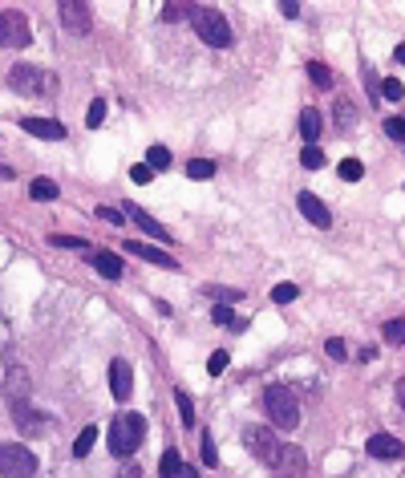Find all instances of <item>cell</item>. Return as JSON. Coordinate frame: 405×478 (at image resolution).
Instances as JSON below:
<instances>
[{
	"mask_svg": "<svg viewBox=\"0 0 405 478\" xmlns=\"http://www.w3.org/2000/svg\"><path fill=\"white\" fill-rule=\"evenodd\" d=\"M93 442H98V426H86L73 442V458H86V454L93 450Z\"/></svg>",
	"mask_w": 405,
	"mask_h": 478,
	"instance_id": "cell-26",
	"label": "cell"
},
{
	"mask_svg": "<svg viewBox=\"0 0 405 478\" xmlns=\"http://www.w3.org/2000/svg\"><path fill=\"white\" fill-rule=\"evenodd\" d=\"M146 166H150V171H166V166H170V151H166V146H150Z\"/></svg>",
	"mask_w": 405,
	"mask_h": 478,
	"instance_id": "cell-33",
	"label": "cell"
},
{
	"mask_svg": "<svg viewBox=\"0 0 405 478\" xmlns=\"http://www.w3.org/2000/svg\"><path fill=\"white\" fill-rule=\"evenodd\" d=\"M264 410H267V417H272V426H280V429L300 426V402H296L284 385H272V390L264 393Z\"/></svg>",
	"mask_w": 405,
	"mask_h": 478,
	"instance_id": "cell-4",
	"label": "cell"
},
{
	"mask_svg": "<svg viewBox=\"0 0 405 478\" xmlns=\"http://www.w3.org/2000/svg\"><path fill=\"white\" fill-rule=\"evenodd\" d=\"M9 89L13 93H21V98H53L57 89H61V81H57V73L53 69H41V65H13L9 69Z\"/></svg>",
	"mask_w": 405,
	"mask_h": 478,
	"instance_id": "cell-1",
	"label": "cell"
},
{
	"mask_svg": "<svg viewBox=\"0 0 405 478\" xmlns=\"http://www.w3.org/2000/svg\"><path fill=\"white\" fill-rule=\"evenodd\" d=\"M211 175H215V163H211V158H190V163H187V178H199V183H207Z\"/></svg>",
	"mask_w": 405,
	"mask_h": 478,
	"instance_id": "cell-25",
	"label": "cell"
},
{
	"mask_svg": "<svg viewBox=\"0 0 405 478\" xmlns=\"http://www.w3.org/2000/svg\"><path fill=\"white\" fill-rule=\"evenodd\" d=\"M130 178H134V183L142 187V183H150V178H154V171H150L146 163H138V166H130Z\"/></svg>",
	"mask_w": 405,
	"mask_h": 478,
	"instance_id": "cell-42",
	"label": "cell"
},
{
	"mask_svg": "<svg viewBox=\"0 0 405 478\" xmlns=\"http://www.w3.org/2000/svg\"><path fill=\"white\" fill-rule=\"evenodd\" d=\"M300 166H304V171H320V166H324V151H320V146H304V151H300Z\"/></svg>",
	"mask_w": 405,
	"mask_h": 478,
	"instance_id": "cell-27",
	"label": "cell"
},
{
	"mask_svg": "<svg viewBox=\"0 0 405 478\" xmlns=\"http://www.w3.org/2000/svg\"><path fill=\"white\" fill-rule=\"evenodd\" d=\"M4 397H9V405L16 402H29V373L25 369H9V381H4Z\"/></svg>",
	"mask_w": 405,
	"mask_h": 478,
	"instance_id": "cell-17",
	"label": "cell"
},
{
	"mask_svg": "<svg viewBox=\"0 0 405 478\" xmlns=\"http://www.w3.org/2000/svg\"><path fill=\"white\" fill-rule=\"evenodd\" d=\"M296 296H300L296 284H276V288H272V300H276V304H292Z\"/></svg>",
	"mask_w": 405,
	"mask_h": 478,
	"instance_id": "cell-36",
	"label": "cell"
},
{
	"mask_svg": "<svg viewBox=\"0 0 405 478\" xmlns=\"http://www.w3.org/2000/svg\"><path fill=\"white\" fill-rule=\"evenodd\" d=\"M29 41H33L29 16L21 9H4L0 13V49H25Z\"/></svg>",
	"mask_w": 405,
	"mask_h": 478,
	"instance_id": "cell-6",
	"label": "cell"
},
{
	"mask_svg": "<svg viewBox=\"0 0 405 478\" xmlns=\"http://www.w3.org/2000/svg\"><path fill=\"white\" fill-rule=\"evenodd\" d=\"M369 458H381V462H401L405 458V442H397L393 434H373V438L365 442Z\"/></svg>",
	"mask_w": 405,
	"mask_h": 478,
	"instance_id": "cell-11",
	"label": "cell"
},
{
	"mask_svg": "<svg viewBox=\"0 0 405 478\" xmlns=\"http://www.w3.org/2000/svg\"><path fill=\"white\" fill-rule=\"evenodd\" d=\"M118 478H142V470L130 462V466H122V470H118Z\"/></svg>",
	"mask_w": 405,
	"mask_h": 478,
	"instance_id": "cell-45",
	"label": "cell"
},
{
	"mask_svg": "<svg viewBox=\"0 0 405 478\" xmlns=\"http://www.w3.org/2000/svg\"><path fill=\"white\" fill-rule=\"evenodd\" d=\"M385 134H389L393 142H405V113H397V118H385Z\"/></svg>",
	"mask_w": 405,
	"mask_h": 478,
	"instance_id": "cell-35",
	"label": "cell"
},
{
	"mask_svg": "<svg viewBox=\"0 0 405 478\" xmlns=\"http://www.w3.org/2000/svg\"><path fill=\"white\" fill-rule=\"evenodd\" d=\"M0 178H13V166H4V163H0Z\"/></svg>",
	"mask_w": 405,
	"mask_h": 478,
	"instance_id": "cell-49",
	"label": "cell"
},
{
	"mask_svg": "<svg viewBox=\"0 0 405 478\" xmlns=\"http://www.w3.org/2000/svg\"><path fill=\"white\" fill-rule=\"evenodd\" d=\"M243 442H247V450H252V458H260L264 466H272L280 458V438H276V429H267V426H247L243 429Z\"/></svg>",
	"mask_w": 405,
	"mask_h": 478,
	"instance_id": "cell-7",
	"label": "cell"
},
{
	"mask_svg": "<svg viewBox=\"0 0 405 478\" xmlns=\"http://www.w3.org/2000/svg\"><path fill=\"white\" fill-rule=\"evenodd\" d=\"M178 466H183V458H178V450H166L163 462H158V478H175Z\"/></svg>",
	"mask_w": 405,
	"mask_h": 478,
	"instance_id": "cell-31",
	"label": "cell"
},
{
	"mask_svg": "<svg viewBox=\"0 0 405 478\" xmlns=\"http://www.w3.org/2000/svg\"><path fill=\"white\" fill-rule=\"evenodd\" d=\"M122 215H126V219H134V223H138L142 231H146V235H154V239H166V243H170V231H166V227L158 223V219H154L150 211H142L138 203H126V207H122Z\"/></svg>",
	"mask_w": 405,
	"mask_h": 478,
	"instance_id": "cell-15",
	"label": "cell"
},
{
	"mask_svg": "<svg viewBox=\"0 0 405 478\" xmlns=\"http://www.w3.org/2000/svg\"><path fill=\"white\" fill-rule=\"evenodd\" d=\"M57 16H61V25L73 37H89V29H93V13H89V4H81V0H65L61 9H57Z\"/></svg>",
	"mask_w": 405,
	"mask_h": 478,
	"instance_id": "cell-8",
	"label": "cell"
},
{
	"mask_svg": "<svg viewBox=\"0 0 405 478\" xmlns=\"http://www.w3.org/2000/svg\"><path fill=\"white\" fill-rule=\"evenodd\" d=\"M146 438V417L142 414H118L110 426V454L114 458H130Z\"/></svg>",
	"mask_w": 405,
	"mask_h": 478,
	"instance_id": "cell-3",
	"label": "cell"
},
{
	"mask_svg": "<svg viewBox=\"0 0 405 478\" xmlns=\"http://www.w3.org/2000/svg\"><path fill=\"white\" fill-rule=\"evenodd\" d=\"M207 296H211L215 304H235L243 292H240V288H207Z\"/></svg>",
	"mask_w": 405,
	"mask_h": 478,
	"instance_id": "cell-38",
	"label": "cell"
},
{
	"mask_svg": "<svg viewBox=\"0 0 405 478\" xmlns=\"http://www.w3.org/2000/svg\"><path fill=\"white\" fill-rule=\"evenodd\" d=\"M126 252L130 255H138V260H146V264H154V268H166V272H175V255L170 252H158L154 243H138V239H126Z\"/></svg>",
	"mask_w": 405,
	"mask_h": 478,
	"instance_id": "cell-14",
	"label": "cell"
},
{
	"mask_svg": "<svg viewBox=\"0 0 405 478\" xmlns=\"http://www.w3.org/2000/svg\"><path fill=\"white\" fill-rule=\"evenodd\" d=\"M397 405H401V410H405V377L397 381Z\"/></svg>",
	"mask_w": 405,
	"mask_h": 478,
	"instance_id": "cell-47",
	"label": "cell"
},
{
	"mask_svg": "<svg viewBox=\"0 0 405 478\" xmlns=\"http://www.w3.org/2000/svg\"><path fill=\"white\" fill-rule=\"evenodd\" d=\"M393 57H397V65H405V41L397 45V49H393Z\"/></svg>",
	"mask_w": 405,
	"mask_h": 478,
	"instance_id": "cell-48",
	"label": "cell"
},
{
	"mask_svg": "<svg viewBox=\"0 0 405 478\" xmlns=\"http://www.w3.org/2000/svg\"><path fill=\"white\" fill-rule=\"evenodd\" d=\"M272 470H276V478H304L308 474V458H304L300 446H284L280 458L272 462Z\"/></svg>",
	"mask_w": 405,
	"mask_h": 478,
	"instance_id": "cell-10",
	"label": "cell"
},
{
	"mask_svg": "<svg viewBox=\"0 0 405 478\" xmlns=\"http://www.w3.org/2000/svg\"><path fill=\"white\" fill-rule=\"evenodd\" d=\"M202 466H219V450L211 434H202Z\"/></svg>",
	"mask_w": 405,
	"mask_h": 478,
	"instance_id": "cell-40",
	"label": "cell"
},
{
	"mask_svg": "<svg viewBox=\"0 0 405 478\" xmlns=\"http://www.w3.org/2000/svg\"><path fill=\"white\" fill-rule=\"evenodd\" d=\"M320 130H324V118H320L317 110H300V134H304V142H308V146H317Z\"/></svg>",
	"mask_w": 405,
	"mask_h": 478,
	"instance_id": "cell-19",
	"label": "cell"
},
{
	"mask_svg": "<svg viewBox=\"0 0 405 478\" xmlns=\"http://www.w3.org/2000/svg\"><path fill=\"white\" fill-rule=\"evenodd\" d=\"M29 199H37V203H53L57 199V183H53V178H33V183H29Z\"/></svg>",
	"mask_w": 405,
	"mask_h": 478,
	"instance_id": "cell-21",
	"label": "cell"
},
{
	"mask_svg": "<svg viewBox=\"0 0 405 478\" xmlns=\"http://www.w3.org/2000/svg\"><path fill=\"white\" fill-rule=\"evenodd\" d=\"M381 98H389V101H401L405 98V86L397 81V77H385L381 81Z\"/></svg>",
	"mask_w": 405,
	"mask_h": 478,
	"instance_id": "cell-34",
	"label": "cell"
},
{
	"mask_svg": "<svg viewBox=\"0 0 405 478\" xmlns=\"http://www.w3.org/2000/svg\"><path fill=\"white\" fill-rule=\"evenodd\" d=\"M190 13H195V4H183V0H170L163 9V21L166 25H178V21H190Z\"/></svg>",
	"mask_w": 405,
	"mask_h": 478,
	"instance_id": "cell-23",
	"label": "cell"
},
{
	"mask_svg": "<svg viewBox=\"0 0 405 478\" xmlns=\"http://www.w3.org/2000/svg\"><path fill=\"white\" fill-rule=\"evenodd\" d=\"M190 25H195V37L202 45H211V49H227L231 41V25L227 16L219 13V9H207V4H195V13H190Z\"/></svg>",
	"mask_w": 405,
	"mask_h": 478,
	"instance_id": "cell-2",
	"label": "cell"
},
{
	"mask_svg": "<svg viewBox=\"0 0 405 478\" xmlns=\"http://www.w3.org/2000/svg\"><path fill=\"white\" fill-rule=\"evenodd\" d=\"M175 478H199V470H195V466H187V462H183V466H178V474Z\"/></svg>",
	"mask_w": 405,
	"mask_h": 478,
	"instance_id": "cell-46",
	"label": "cell"
},
{
	"mask_svg": "<svg viewBox=\"0 0 405 478\" xmlns=\"http://www.w3.org/2000/svg\"><path fill=\"white\" fill-rule=\"evenodd\" d=\"M93 272L101 280H122V255L114 252H93Z\"/></svg>",
	"mask_w": 405,
	"mask_h": 478,
	"instance_id": "cell-18",
	"label": "cell"
},
{
	"mask_svg": "<svg viewBox=\"0 0 405 478\" xmlns=\"http://www.w3.org/2000/svg\"><path fill=\"white\" fill-rule=\"evenodd\" d=\"M381 337H385V345L401 349V345H405V320L397 316V320H389V325H381Z\"/></svg>",
	"mask_w": 405,
	"mask_h": 478,
	"instance_id": "cell-24",
	"label": "cell"
},
{
	"mask_svg": "<svg viewBox=\"0 0 405 478\" xmlns=\"http://www.w3.org/2000/svg\"><path fill=\"white\" fill-rule=\"evenodd\" d=\"M341 178H344V183H361V178H365V163H361V158H344V163H341Z\"/></svg>",
	"mask_w": 405,
	"mask_h": 478,
	"instance_id": "cell-28",
	"label": "cell"
},
{
	"mask_svg": "<svg viewBox=\"0 0 405 478\" xmlns=\"http://www.w3.org/2000/svg\"><path fill=\"white\" fill-rule=\"evenodd\" d=\"M280 13H284V16H300V4H296V0H284V4H280Z\"/></svg>",
	"mask_w": 405,
	"mask_h": 478,
	"instance_id": "cell-44",
	"label": "cell"
},
{
	"mask_svg": "<svg viewBox=\"0 0 405 478\" xmlns=\"http://www.w3.org/2000/svg\"><path fill=\"white\" fill-rule=\"evenodd\" d=\"M227 361H231L227 352H223V349H215L211 357H207V373H211V377H219V373L227 369Z\"/></svg>",
	"mask_w": 405,
	"mask_h": 478,
	"instance_id": "cell-37",
	"label": "cell"
},
{
	"mask_svg": "<svg viewBox=\"0 0 405 478\" xmlns=\"http://www.w3.org/2000/svg\"><path fill=\"white\" fill-rule=\"evenodd\" d=\"M9 410H13L16 429H21V434H29V438H37V434H45V429L53 426L49 414H37V410H33V402H16V405H9Z\"/></svg>",
	"mask_w": 405,
	"mask_h": 478,
	"instance_id": "cell-9",
	"label": "cell"
},
{
	"mask_svg": "<svg viewBox=\"0 0 405 478\" xmlns=\"http://www.w3.org/2000/svg\"><path fill=\"white\" fill-rule=\"evenodd\" d=\"M98 219H101V223H114V227L126 223V215L118 211V207H98Z\"/></svg>",
	"mask_w": 405,
	"mask_h": 478,
	"instance_id": "cell-41",
	"label": "cell"
},
{
	"mask_svg": "<svg viewBox=\"0 0 405 478\" xmlns=\"http://www.w3.org/2000/svg\"><path fill=\"white\" fill-rule=\"evenodd\" d=\"M324 349H329V357H337V361H341V357H344V340H341V337H332Z\"/></svg>",
	"mask_w": 405,
	"mask_h": 478,
	"instance_id": "cell-43",
	"label": "cell"
},
{
	"mask_svg": "<svg viewBox=\"0 0 405 478\" xmlns=\"http://www.w3.org/2000/svg\"><path fill=\"white\" fill-rule=\"evenodd\" d=\"M21 130H25V134H37V138H45V142H61L65 138V126L61 122H53V118H25Z\"/></svg>",
	"mask_w": 405,
	"mask_h": 478,
	"instance_id": "cell-16",
	"label": "cell"
},
{
	"mask_svg": "<svg viewBox=\"0 0 405 478\" xmlns=\"http://www.w3.org/2000/svg\"><path fill=\"white\" fill-rule=\"evenodd\" d=\"M332 118H337V130H349V126H357V106L349 98H341L337 106H332Z\"/></svg>",
	"mask_w": 405,
	"mask_h": 478,
	"instance_id": "cell-22",
	"label": "cell"
},
{
	"mask_svg": "<svg viewBox=\"0 0 405 478\" xmlns=\"http://www.w3.org/2000/svg\"><path fill=\"white\" fill-rule=\"evenodd\" d=\"M175 405H178V417H183V426L195 422V402L187 397V390H175Z\"/></svg>",
	"mask_w": 405,
	"mask_h": 478,
	"instance_id": "cell-30",
	"label": "cell"
},
{
	"mask_svg": "<svg viewBox=\"0 0 405 478\" xmlns=\"http://www.w3.org/2000/svg\"><path fill=\"white\" fill-rule=\"evenodd\" d=\"M53 248H69V252H89V239H77V235H49Z\"/></svg>",
	"mask_w": 405,
	"mask_h": 478,
	"instance_id": "cell-32",
	"label": "cell"
},
{
	"mask_svg": "<svg viewBox=\"0 0 405 478\" xmlns=\"http://www.w3.org/2000/svg\"><path fill=\"white\" fill-rule=\"evenodd\" d=\"M296 203H300V211H304V219H308V223H317L320 231H324V227H332V211L317 199V195H312V190H300V195H296Z\"/></svg>",
	"mask_w": 405,
	"mask_h": 478,
	"instance_id": "cell-13",
	"label": "cell"
},
{
	"mask_svg": "<svg viewBox=\"0 0 405 478\" xmlns=\"http://www.w3.org/2000/svg\"><path fill=\"white\" fill-rule=\"evenodd\" d=\"M0 474L4 478H33L37 474V454L25 442H4L0 446Z\"/></svg>",
	"mask_w": 405,
	"mask_h": 478,
	"instance_id": "cell-5",
	"label": "cell"
},
{
	"mask_svg": "<svg viewBox=\"0 0 405 478\" xmlns=\"http://www.w3.org/2000/svg\"><path fill=\"white\" fill-rule=\"evenodd\" d=\"M211 320H215V325H223V328H231V332H243V328H247V320H243V316L231 312V304H215V308H211Z\"/></svg>",
	"mask_w": 405,
	"mask_h": 478,
	"instance_id": "cell-20",
	"label": "cell"
},
{
	"mask_svg": "<svg viewBox=\"0 0 405 478\" xmlns=\"http://www.w3.org/2000/svg\"><path fill=\"white\" fill-rule=\"evenodd\" d=\"M106 122V101H89V110H86V126H101Z\"/></svg>",
	"mask_w": 405,
	"mask_h": 478,
	"instance_id": "cell-39",
	"label": "cell"
},
{
	"mask_svg": "<svg viewBox=\"0 0 405 478\" xmlns=\"http://www.w3.org/2000/svg\"><path fill=\"white\" fill-rule=\"evenodd\" d=\"M110 393H114L118 402H126L130 393H134V369H130V361H110Z\"/></svg>",
	"mask_w": 405,
	"mask_h": 478,
	"instance_id": "cell-12",
	"label": "cell"
},
{
	"mask_svg": "<svg viewBox=\"0 0 405 478\" xmlns=\"http://www.w3.org/2000/svg\"><path fill=\"white\" fill-rule=\"evenodd\" d=\"M308 77H312L320 89H332V69L324 61H312V65H308Z\"/></svg>",
	"mask_w": 405,
	"mask_h": 478,
	"instance_id": "cell-29",
	"label": "cell"
}]
</instances>
